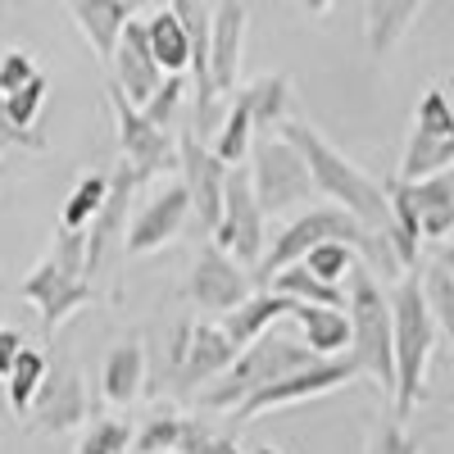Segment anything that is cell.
<instances>
[{"label":"cell","instance_id":"6da1fadb","mask_svg":"<svg viewBox=\"0 0 454 454\" xmlns=\"http://www.w3.org/2000/svg\"><path fill=\"white\" fill-rule=\"evenodd\" d=\"M278 132L305 155V164H309V177H314V192L323 196V200H332L336 209H346V214H355L364 227H372V232H382L387 237V227H391V200H387V186H377L368 173H359L340 150L327 141V137H318L314 128H305V123H278Z\"/></svg>","mask_w":454,"mask_h":454},{"label":"cell","instance_id":"7a4b0ae2","mask_svg":"<svg viewBox=\"0 0 454 454\" xmlns=\"http://www.w3.org/2000/svg\"><path fill=\"white\" fill-rule=\"evenodd\" d=\"M391 327H395V395H391V419H409L427 391V368L436 350V318L427 309V295L419 282V269L404 273L391 291Z\"/></svg>","mask_w":454,"mask_h":454},{"label":"cell","instance_id":"3957f363","mask_svg":"<svg viewBox=\"0 0 454 454\" xmlns=\"http://www.w3.org/2000/svg\"><path fill=\"white\" fill-rule=\"evenodd\" d=\"M346 314H350V359L364 377H372L387 395H395V327H391V295L377 273L359 259L346 278Z\"/></svg>","mask_w":454,"mask_h":454},{"label":"cell","instance_id":"277c9868","mask_svg":"<svg viewBox=\"0 0 454 454\" xmlns=\"http://www.w3.org/2000/svg\"><path fill=\"white\" fill-rule=\"evenodd\" d=\"M19 295L27 300V305L42 309V327L46 332H55L82 305H91L96 286H91V269H87V232H68V227H59L51 254L19 282Z\"/></svg>","mask_w":454,"mask_h":454},{"label":"cell","instance_id":"5b68a950","mask_svg":"<svg viewBox=\"0 0 454 454\" xmlns=\"http://www.w3.org/2000/svg\"><path fill=\"white\" fill-rule=\"evenodd\" d=\"M318 359H323V355H314L305 340H291V336L269 332V336H259L254 346H246V350L237 355V364L227 368L218 382L205 387L200 404L214 409V413H237L254 391H263L269 382H282L286 372H300V368H309V364H318Z\"/></svg>","mask_w":454,"mask_h":454},{"label":"cell","instance_id":"8992f818","mask_svg":"<svg viewBox=\"0 0 454 454\" xmlns=\"http://www.w3.org/2000/svg\"><path fill=\"white\" fill-rule=\"evenodd\" d=\"M250 182H254V196L263 205V214H286L295 205L314 200V177H309V164L305 155L282 137V132H263L254 137V150H250Z\"/></svg>","mask_w":454,"mask_h":454},{"label":"cell","instance_id":"52a82bcc","mask_svg":"<svg viewBox=\"0 0 454 454\" xmlns=\"http://www.w3.org/2000/svg\"><path fill=\"white\" fill-rule=\"evenodd\" d=\"M263 205L254 196V182H250V164L227 173V192H223V218L214 227V246L227 250L241 269H250V278L259 273L263 263Z\"/></svg>","mask_w":454,"mask_h":454},{"label":"cell","instance_id":"ba28073f","mask_svg":"<svg viewBox=\"0 0 454 454\" xmlns=\"http://www.w3.org/2000/svg\"><path fill=\"white\" fill-rule=\"evenodd\" d=\"M109 109H114V128H119L123 164L137 173V182L164 177V173L173 177V168H177V137L150 123L114 82H109Z\"/></svg>","mask_w":454,"mask_h":454},{"label":"cell","instance_id":"9c48e42d","mask_svg":"<svg viewBox=\"0 0 454 454\" xmlns=\"http://www.w3.org/2000/svg\"><path fill=\"white\" fill-rule=\"evenodd\" d=\"M359 377V364L350 355H336V359H318L309 368H300V372H286L282 382H269L263 391H254L241 409H237V419L250 423L259 419V413H269V409H286V404H305V400H318L327 391H340L346 382H355Z\"/></svg>","mask_w":454,"mask_h":454},{"label":"cell","instance_id":"30bf717a","mask_svg":"<svg viewBox=\"0 0 454 454\" xmlns=\"http://www.w3.org/2000/svg\"><path fill=\"white\" fill-rule=\"evenodd\" d=\"M227 173H232V168H227V164L214 155L209 141H200L192 128L177 132V177H182V186H186V196H192V214H196V223L205 227L209 237H214L218 218H223Z\"/></svg>","mask_w":454,"mask_h":454},{"label":"cell","instance_id":"8fae6325","mask_svg":"<svg viewBox=\"0 0 454 454\" xmlns=\"http://www.w3.org/2000/svg\"><path fill=\"white\" fill-rule=\"evenodd\" d=\"M91 413V395H87V377L73 368V364H55L46 372L42 391H36L32 409H27V427L42 432V436H64L73 427H82Z\"/></svg>","mask_w":454,"mask_h":454},{"label":"cell","instance_id":"7c38bea8","mask_svg":"<svg viewBox=\"0 0 454 454\" xmlns=\"http://www.w3.org/2000/svg\"><path fill=\"white\" fill-rule=\"evenodd\" d=\"M250 286H254L250 269H241V263L227 254V250H218V246H205L196 254L192 282H186V291H192V300H196V309L218 314V318L232 314L237 305H246V300L254 295Z\"/></svg>","mask_w":454,"mask_h":454},{"label":"cell","instance_id":"4fadbf2b","mask_svg":"<svg viewBox=\"0 0 454 454\" xmlns=\"http://www.w3.org/2000/svg\"><path fill=\"white\" fill-rule=\"evenodd\" d=\"M237 346H232V336L223 332V323H186L182 336H177V346H173V368L182 377V387H200V382H218V377L237 364Z\"/></svg>","mask_w":454,"mask_h":454},{"label":"cell","instance_id":"5bb4252c","mask_svg":"<svg viewBox=\"0 0 454 454\" xmlns=\"http://www.w3.org/2000/svg\"><path fill=\"white\" fill-rule=\"evenodd\" d=\"M186 218H192V196H186V186H182V177L173 182H164L155 196H150L137 214H132V223H128V254H155V250H164L182 227H186Z\"/></svg>","mask_w":454,"mask_h":454},{"label":"cell","instance_id":"9a60e30c","mask_svg":"<svg viewBox=\"0 0 454 454\" xmlns=\"http://www.w3.org/2000/svg\"><path fill=\"white\" fill-rule=\"evenodd\" d=\"M109 68H114V87H119L137 109L155 96L160 87H164V78L168 73L160 68V59L150 55V36H145V19H132L128 23V32H123V42H119V51H114V59H109Z\"/></svg>","mask_w":454,"mask_h":454},{"label":"cell","instance_id":"2e32d148","mask_svg":"<svg viewBox=\"0 0 454 454\" xmlns=\"http://www.w3.org/2000/svg\"><path fill=\"white\" fill-rule=\"evenodd\" d=\"M246 27H250L246 0H218V5H214V23H209V82H214L218 96L237 91Z\"/></svg>","mask_w":454,"mask_h":454},{"label":"cell","instance_id":"e0dca14e","mask_svg":"<svg viewBox=\"0 0 454 454\" xmlns=\"http://www.w3.org/2000/svg\"><path fill=\"white\" fill-rule=\"evenodd\" d=\"M137 173L128 164H119L109 173V196H105V209L96 214V223L87 227V269L100 273V263H105V250L114 246V237H128L123 232V223H128V200L137 192Z\"/></svg>","mask_w":454,"mask_h":454},{"label":"cell","instance_id":"ac0fdd59","mask_svg":"<svg viewBox=\"0 0 454 454\" xmlns=\"http://www.w3.org/2000/svg\"><path fill=\"white\" fill-rule=\"evenodd\" d=\"M68 10H73V19H78L87 46L96 51V59L109 64L114 51H119V42H123L128 23H132V10L123 5V0H68Z\"/></svg>","mask_w":454,"mask_h":454},{"label":"cell","instance_id":"d6986e66","mask_svg":"<svg viewBox=\"0 0 454 454\" xmlns=\"http://www.w3.org/2000/svg\"><path fill=\"white\" fill-rule=\"evenodd\" d=\"M291 309H295V300H286L278 291H259V295L246 300V305H237L232 314H223L218 323H223L227 336H232V346L246 350V346H254L259 336H269V327L278 318H291Z\"/></svg>","mask_w":454,"mask_h":454},{"label":"cell","instance_id":"ffe728a7","mask_svg":"<svg viewBox=\"0 0 454 454\" xmlns=\"http://www.w3.org/2000/svg\"><path fill=\"white\" fill-rule=\"evenodd\" d=\"M404 192H409L413 214H419L423 241H445L454 232V177L436 173L427 182H404Z\"/></svg>","mask_w":454,"mask_h":454},{"label":"cell","instance_id":"44dd1931","mask_svg":"<svg viewBox=\"0 0 454 454\" xmlns=\"http://www.w3.org/2000/svg\"><path fill=\"white\" fill-rule=\"evenodd\" d=\"M291 318L300 323V336L305 346L323 359H336V355H350V314L346 309H327V305H295Z\"/></svg>","mask_w":454,"mask_h":454},{"label":"cell","instance_id":"7402d4cb","mask_svg":"<svg viewBox=\"0 0 454 454\" xmlns=\"http://www.w3.org/2000/svg\"><path fill=\"white\" fill-rule=\"evenodd\" d=\"M141 387H145V346L141 340H123L114 346V355L105 359V377H100V391L109 404H137L141 400Z\"/></svg>","mask_w":454,"mask_h":454},{"label":"cell","instance_id":"603a6c76","mask_svg":"<svg viewBox=\"0 0 454 454\" xmlns=\"http://www.w3.org/2000/svg\"><path fill=\"white\" fill-rule=\"evenodd\" d=\"M454 164V137L413 128L404 141V160H400V182H427L436 173H450Z\"/></svg>","mask_w":454,"mask_h":454},{"label":"cell","instance_id":"cb8c5ba5","mask_svg":"<svg viewBox=\"0 0 454 454\" xmlns=\"http://www.w3.org/2000/svg\"><path fill=\"white\" fill-rule=\"evenodd\" d=\"M419 282H423V295H427V309H432L436 327L454 340V241H445L427 269H419Z\"/></svg>","mask_w":454,"mask_h":454},{"label":"cell","instance_id":"d4e9b609","mask_svg":"<svg viewBox=\"0 0 454 454\" xmlns=\"http://www.w3.org/2000/svg\"><path fill=\"white\" fill-rule=\"evenodd\" d=\"M145 36H150V55L160 59L164 73H192V36H186L182 19L173 10H155L145 19Z\"/></svg>","mask_w":454,"mask_h":454},{"label":"cell","instance_id":"484cf974","mask_svg":"<svg viewBox=\"0 0 454 454\" xmlns=\"http://www.w3.org/2000/svg\"><path fill=\"white\" fill-rule=\"evenodd\" d=\"M427 0H368V51L372 55H391L395 42L409 32L413 14H419Z\"/></svg>","mask_w":454,"mask_h":454},{"label":"cell","instance_id":"4316f807","mask_svg":"<svg viewBox=\"0 0 454 454\" xmlns=\"http://www.w3.org/2000/svg\"><path fill=\"white\" fill-rule=\"evenodd\" d=\"M254 132H259V128H254V114H250L246 96H237L232 109H227V119H223V128L209 137V150H214L227 168H241V164H250Z\"/></svg>","mask_w":454,"mask_h":454},{"label":"cell","instance_id":"83f0119b","mask_svg":"<svg viewBox=\"0 0 454 454\" xmlns=\"http://www.w3.org/2000/svg\"><path fill=\"white\" fill-rule=\"evenodd\" d=\"M269 286L286 300H295V305H327V309H346V282L332 286L323 278H314L305 263H286L282 273L269 278Z\"/></svg>","mask_w":454,"mask_h":454},{"label":"cell","instance_id":"f1b7e54d","mask_svg":"<svg viewBox=\"0 0 454 454\" xmlns=\"http://www.w3.org/2000/svg\"><path fill=\"white\" fill-rule=\"evenodd\" d=\"M241 96H246V105L254 114L259 132L286 123V100H291V78H286V73H263V78H254Z\"/></svg>","mask_w":454,"mask_h":454},{"label":"cell","instance_id":"f546056e","mask_svg":"<svg viewBox=\"0 0 454 454\" xmlns=\"http://www.w3.org/2000/svg\"><path fill=\"white\" fill-rule=\"evenodd\" d=\"M46 372H51L46 355L36 350V346H23V355H19L14 372L5 377V400H10V409L19 413V419H27V409H32L36 391H42V382H46Z\"/></svg>","mask_w":454,"mask_h":454},{"label":"cell","instance_id":"4dcf8cb0","mask_svg":"<svg viewBox=\"0 0 454 454\" xmlns=\"http://www.w3.org/2000/svg\"><path fill=\"white\" fill-rule=\"evenodd\" d=\"M105 196H109V177L105 173H87L68 192L64 214H59V227H68V232H87V227L96 223V214L105 209Z\"/></svg>","mask_w":454,"mask_h":454},{"label":"cell","instance_id":"1f68e13d","mask_svg":"<svg viewBox=\"0 0 454 454\" xmlns=\"http://www.w3.org/2000/svg\"><path fill=\"white\" fill-rule=\"evenodd\" d=\"M132 432L137 427L123 413H100V419H91V427L82 432L73 454H132Z\"/></svg>","mask_w":454,"mask_h":454},{"label":"cell","instance_id":"d6a6232c","mask_svg":"<svg viewBox=\"0 0 454 454\" xmlns=\"http://www.w3.org/2000/svg\"><path fill=\"white\" fill-rule=\"evenodd\" d=\"M46 78H42V73H36V78L27 82V87H19V91H10L5 96V109H10V123L27 137V141H36V145H42L46 150V137L42 132H32L36 128V119H42V105H46Z\"/></svg>","mask_w":454,"mask_h":454},{"label":"cell","instance_id":"836d02e7","mask_svg":"<svg viewBox=\"0 0 454 454\" xmlns=\"http://www.w3.org/2000/svg\"><path fill=\"white\" fill-rule=\"evenodd\" d=\"M182 432H186L182 413H155V419L141 423V432H132V454H177Z\"/></svg>","mask_w":454,"mask_h":454},{"label":"cell","instance_id":"e575fe53","mask_svg":"<svg viewBox=\"0 0 454 454\" xmlns=\"http://www.w3.org/2000/svg\"><path fill=\"white\" fill-rule=\"evenodd\" d=\"M300 263H305V269H309L314 278H323V282L340 286V282L350 278V269L359 263V250H355V246H346V241H323V246H314Z\"/></svg>","mask_w":454,"mask_h":454},{"label":"cell","instance_id":"d590c367","mask_svg":"<svg viewBox=\"0 0 454 454\" xmlns=\"http://www.w3.org/2000/svg\"><path fill=\"white\" fill-rule=\"evenodd\" d=\"M182 96H186V73H168V78H164V87L155 91V96H150L145 105H141V114H145V119L150 123H155V128H173V119H177V105H182Z\"/></svg>","mask_w":454,"mask_h":454},{"label":"cell","instance_id":"8d00e7d4","mask_svg":"<svg viewBox=\"0 0 454 454\" xmlns=\"http://www.w3.org/2000/svg\"><path fill=\"white\" fill-rule=\"evenodd\" d=\"M413 128H427V132H441V137H454V105L441 87L423 91L419 100V114H413Z\"/></svg>","mask_w":454,"mask_h":454},{"label":"cell","instance_id":"74e56055","mask_svg":"<svg viewBox=\"0 0 454 454\" xmlns=\"http://www.w3.org/2000/svg\"><path fill=\"white\" fill-rule=\"evenodd\" d=\"M177 454H241V445L227 441V436H218V432H209L200 419H186V432H182Z\"/></svg>","mask_w":454,"mask_h":454},{"label":"cell","instance_id":"f35d334b","mask_svg":"<svg viewBox=\"0 0 454 454\" xmlns=\"http://www.w3.org/2000/svg\"><path fill=\"white\" fill-rule=\"evenodd\" d=\"M36 78V64H32V55L27 51H5L0 55V91H19V87H27Z\"/></svg>","mask_w":454,"mask_h":454},{"label":"cell","instance_id":"ab89813d","mask_svg":"<svg viewBox=\"0 0 454 454\" xmlns=\"http://www.w3.org/2000/svg\"><path fill=\"white\" fill-rule=\"evenodd\" d=\"M368 454H419V445L409 441V432H404V423H400V419H387L382 427H377V436H372Z\"/></svg>","mask_w":454,"mask_h":454},{"label":"cell","instance_id":"60d3db41","mask_svg":"<svg viewBox=\"0 0 454 454\" xmlns=\"http://www.w3.org/2000/svg\"><path fill=\"white\" fill-rule=\"evenodd\" d=\"M23 332L19 327H0V382H5V377L14 372V364H19V355H23Z\"/></svg>","mask_w":454,"mask_h":454},{"label":"cell","instance_id":"b9f144b4","mask_svg":"<svg viewBox=\"0 0 454 454\" xmlns=\"http://www.w3.org/2000/svg\"><path fill=\"white\" fill-rule=\"evenodd\" d=\"M0 141H5V145H23V150H42V145H36V141H27L14 123H10V109H5V91H0Z\"/></svg>","mask_w":454,"mask_h":454},{"label":"cell","instance_id":"7bdbcfd3","mask_svg":"<svg viewBox=\"0 0 454 454\" xmlns=\"http://www.w3.org/2000/svg\"><path fill=\"white\" fill-rule=\"evenodd\" d=\"M300 10L318 19V14H327V10H332V0H300Z\"/></svg>","mask_w":454,"mask_h":454},{"label":"cell","instance_id":"ee69618b","mask_svg":"<svg viewBox=\"0 0 454 454\" xmlns=\"http://www.w3.org/2000/svg\"><path fill=\"white\" fill-rule=\"evenodd\" d=\"M123 5H128V10L137 14V10H155V5H160V0H123Z\"/></svg>","mask_w":454,"mask_h":454},{"label":"cell","instance_id":"f6af8a7d","mask_svg":"<svg viewBox=\"0 0 454 454\" xmlns=\"http://www.w3.org/2000/svg\"><path fill=\"white\" fill-rule=\"evenodd\" d=\"M254 454H278V450H273V445H259V450H254Z\"/></svg>","mask_w":454,"mask_h":454},{"label":"cell","instance_id":"bcb514c9","mask_svg":"<svg viewBox=\"0 0 454 454\" xmlns=\"http://www.w3.org/2000/svg\"><path fill=\"white\" fill-rule=\"evenodd\" d=\"M0 155H5V141H0Z\"/></svg>","mask_w":454,"mask_h":454},{"label":"cell","instance_id":"7dc6e473","mask_svg":"<svg viewBox=\"0 0 454 454\" xmlns=\"http://www.w3.org/2000/svg\"><path fill=\"white\" fill-rule=\"evenodd\" d=\"M0 55H5V46H0Z\"/></svg>","mask_w":454,"mask_h":454}]
</instances>
